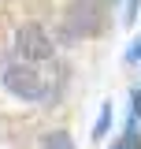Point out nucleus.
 I'll return each instance as SVG.
<instances>
[{
  "instance_id": "f257e3e1",
  "label": "nucleus",
  "mask_w": 141,
  "mask_h": 149,
  "mask_svg": "<svg viewBox=\"0 0 141 149\" xmlns=\"http://www.w3.org/2000/svg\"><path fill=\"white\" fill-rule=\"evenodd\" d=\"M4 90L22 97V101H45L48 86H45V74H37L30 63H11L4 71Z\"/></svg>"
},
{
  "instance_id": "f03ea898",
  "label": "nucleus",
  "mask_w": 141,
  "mask_h": 149,
  "mask_svg": "<svg viewBox=\"0 0 141 149\" xmlns=\"http://www.w3.org/2000/svg\"><path fill=\"white\" fill-rule=\"evenodd\" d=\"M15 49H19L22 60L37 63V60H48L52 56V37L45 34V26L26 22V26H19V34H15Z\"/></svg>"
},
{
  "instance_id": "39448f33",
  "label": "nucleus",
  "mask_w": 141,
  "mask_h": 149,
  "mask_svg": "<svg viewBox=\"0 0 141 149\" xmlns=\"http://www.w3.org/2000/svg\"><path fill=\"white\" fill-rule=\"evenodd\" d=\"M108 123H111V108L104 104V112H100V119H97V138H104V134H108Z\"/></svg>"
},
{
  "instance_id": "6e6552de",
  "label": "nucleus",
  "mask_w": 141,
  "mask_h": 149,
  "mask_svg": "<svg viewBox=\"0 0 141 149\" xmlns=\"http://www.w3.org/2000/svg\"><path fill=\"white\" fill-rule=\"evenodd\" d=\"M134 112H138V116H141V93H138V97H134Z\"/></svg>"
},
{
  "instance_id": "7ed1b4c3",
  "label": "nucleus",
  "mask_w": 141,
  "mask_h": 149,
  "mask_svg": "<svg viewBox=\"0 0 141 149\" xmlns=\"http://www.w3.org/2000/svg\"><path fill=\"white\" fill-rule=\"evenodd\" d=\"M97 30H100V8H97V0H74L67 8V34L93 37Z\"/></svg>"
},
{
  "instance_id": "20e7f679",
  "label": "nucleus",
  "mask_w": 141,
  "mask_h": 149,
  "mask_svg": "<svg viewBox=\"0 0 141 149\" xmlns=\"http://www.w3.org/2000/svg\"><path fill=\"white\" fill-rule=\"evenodd\" d=\"M45 149H74L67 130H52V134H45Z\"/></svg>"
},
{
  "instance_id": "423d86ee",
  "label": "nucleus",
  "mask_w": 141,
  "mask_h": 149,
  "mask_svg": "<svg viewBox=\"0 0 141 149\" xmlns=\"http://www.w3.org/2000/svg\"><path fill=\"white\" fill-rule=\"evenodd\" d=\"M123 149H141V138H126V142H123Z\"/></svg>"
},
{
  "instance_id": "0eeeda50",
  "label": "nucleus",
  "mask_w": 141,
  "mask_h": 149,
  "mask_svg": "<svg viewBox=\"0 0 141 149\" xmlns=\"http://www.w3.org/2000/svg\"><path fill=\"white\" fill-rule=\"evenodd\" d=\"M130 60H141V41L134 45V49H130Z\"/></svg>"
}]
</instances>
